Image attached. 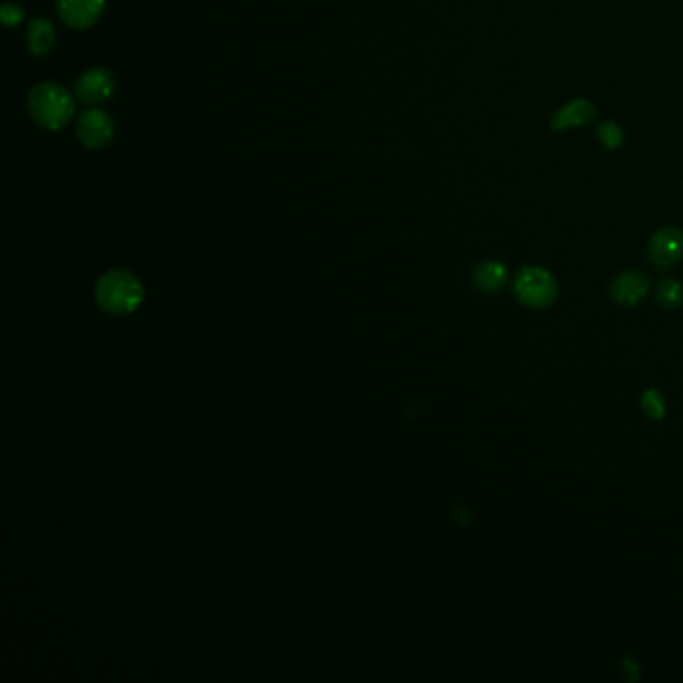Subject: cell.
<instances>
[{
    "mask_svg": "<svg viewBox=\"0 0 683 683\" xmlns=\"http://www.w3.org/2000/svg\"><path fill=\"white\" fill-rule=\"evenodd\" d=\"M31 119L45 131H61L75 115L73 95L57 83H39L31 89L29 99Z\"/></svg>",
    "mask_w": 683,
    "mask_h": 683,
    "instance_id": "1",
    "label": "cell"
},
{
    "mask_svg": "<svg viewBox=\"0 0 683 683\" xmlns=\"http://www.w3.org/2000/svg\"><path fill=\"white\" fill-rule=\"evenodd\" d=\"M97 301L113 315L131 313L143 301V285L129 271H109L97 283Z\"/></svg>",
    "mask_w": 683,
    "mask_h": 683,
    "instance_id": "2",
    "label": "cell"
},
{
    "mask_svg": "<svg viewBox=\"0 0 683 683\" xmlns=\"http://www.w3.org/2000/svg\"><path fill=\"white\" fill-rule=\"evenodd\" d=\"M513 291L519 303L531 309H545L557 299V281L543 267H523L513 283Z\"/></svg>",
    "mask_w": 683,
    "mask_h": 683,
    "instance_id": "3",
    "label": "cell"
},
{
    "mask_svg": "<svg viewBox=\"0 0 683 683\" xmlns=\"http://www.w3.org/2000/svg\"><path fill=\"white\" fill-rule=\"evenodd\" d=\"M75 133H77V139L83 147L97 151V149H103L111 143V139L115 135V123L105 111L95 107V109L81 113V117L77 119Z\"/></svg>",
    "mask_w": 683,
    "mask_h": 683,
    "instance_id": "4",
    "label": "cell"
},
{
    "mask_svg": "<svg viewBox=\"0 0 683 683\" xmlns=\"http://www.w3.org/2000/svg\"><path fill=\"white\" fill-rule=\"evenodd\" d=\"M647 257L657 269H669L683 259V231L679 227H661L647 247Z\"/></svg>",
    "mask_w": 683,
    "mask_h": 683,
    "instance_id": "5",
    "label": "cell"
},
{
    "mask_svg": "<svg viewBox=\"0 0 683 683\" xmlns=\"http://www.w3.org/2000/svg\"><path fill=\"white\" fill-rule=\"evenodd\" d=\"M115 93V77L105 69H89L75 83V97L91 107L107 103Z\"/></svg>",
    "mask_w": 683,
    "mask_h": 683,
    "instance_id": "6",
    "label": "cell"
},
{
    "mask_svg": "<svg viewBox=\"0 0 683 683\" xmlns=\"http://www.w3.org/2000/svg\"><path fill=\"white\" fill-rule=\"evenodd\" d=\"M105 3L107 0H57V13L67 27L83 31L101 19Z\"/></svg>",
    "mask_w": 683,
    "mask_h": 683,
    "instance_id": "7",
    "label": "cell"
},
{
    "mask_svg": "<svg viewBox=\"0 0 683 683\" xmlns=\"http://www.w3.org/2000/svg\"><path fill=\"white\" fill-rule=\"evenodd\" d=\"M647 291H649V277L643 271H635V269L619 273L613 279L611 289H609L611 299L617 305H625V307L641 303Z\"/></svg>",
    "mask_w": 683,
    "mask_h": 683,
    "instance_id": "8",
    "label": "cell"
},
{
    "mask_svg": "<svg viewBox=\"0 0 683 683\" xmlns=\"http://www.w3.org/2000/svg\"><path fill=\"white\" fill-rule=\"evenodd\" d=\"M597 111L595 107L587 101V99H575L567 105H563L549 121V127L551 131H567V129H573V127H583V125H589L593 119H595Z\"/></svg>",
    "mask_w": 683,
    "mask_h": 683,
    "instance_id": "9",
    "label": "cell"
},
{
    "mask_svg": "<svg viewBox=\"0 0 683 683\" xmlns=\"http://www.w3.org/2000/svg\"><path fill=\"white\" fill-rule=\"evenodd\" d=\"M55 45V27L51 21L39 17L33 19L27 31V49L33 57H45L53 51Z\"/></svg>",
    "mask_w": 683,
    "mask_h": 683,
    "instance_id": "10",
    "label": "cell"
},
{
    "mask_svg": "<svg viewBox=\"0 0 683 683\" xmlns=\"http://www.w3.org/2000/svg\"><path fill=\"white\" fill-rule=\"evenodd\" d=\"M507 281V269L499 261H485L473 271V283L485 293H497Z\"/></svg>",
    "mask_w": 683,
    "mask_h": 683,
    "instance_id": "11",
    "label": "cell"
},
{
    "mask_svg": "<svg viewBox=\"0 0 683 683\" xmlns=\"http://www.w3.org/2000/svg\"><path fill=\"white\" fill-rule=\"evenodd\" d=\"M655 301L663 309H677L683 303V285L677 279H663L655 289Z\"/></svg>",
    "mask_w": 683,
    "mask_h": 683,
    "instance_id": "12",
    "label": "cell"
},
{
    "mask_svg": "<svg viewBox=\"0 0 683 683\" xmlns=\"http://www.w3.org/2000/svg\"><path fill=\"white\" fill-rule=\"evenodd\" d=\"M597 139L599 143L607 149V151H615L623 145V131L617 123L613 121H603L599 127H597Z\"/></svg>",
    "mask_w": 683,
    "mask_h": 683,
    "instance_id": "13",
    "label": "cell"
},
{
    "mask_svg": "<svg viewBox=\"0 0 683 683\" xmlns=\"http://www.w3.org/2000/svg\"><path fill=\"white\" fill-rule=\"evenodd\" d=\"M643 409L645 413L651 417V419H661L665 415V403H663V397L655 391V389H649L645 391L643 395Z\"/></svg>",
    "mask_w": 683,
    "mask_h": 683,
    "instance_id": "14",
    "label": "cell"
},
{
    "mask_svg": "<svg viewBox=\"0 0 683 683\" xmlns=\"http://www.w3.org/2000/svg\"><path fill=\"white\" fill-rule=\"evenodd\" d=\"M0 17H3V23H5L7 27H17V25H21L23 19H25L23 9L17 7V5H13V3H5V5H3V11H0Z\"/></svg>",
    "mask_w": 683,
    "mask_h": 683,
    "instance_id": "15",
    "label": "cell"
}]
</instances>
